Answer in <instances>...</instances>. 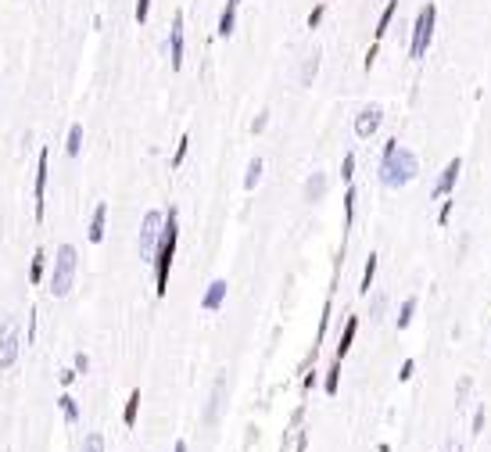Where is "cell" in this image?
Returning a JSON list of instances; mask_svg holds the SVG:
<instances>
[{"mask_svg":"<svg viewBox=\"0 0 491 452\" xmlns=\"http://www.w3.org/2000/svg\"><path fill=\"white\" fill-rule=\"evenodd\" d=\"M420 173V158L409 147H402L398 140H387L384 144V154H380V183L387 191H398L409 180H416Z\"/></svg>","mask_w":491,"mask_h":452,"instance_id":"cell-1","label":"cell"},{"mask_svg":"<svg viewBox=\"0 0 491 452\" xmlns=\"http://www.w3.org/2000/svg\"><path fill=\"white\" fill-rule=\"evenodd\" d=\"M176 241H180V212L169 209L165 215V230H162V244H158L154 252V294L162 298L169 291V270H172V255H176Z\"/></svg>","mask_w":491,"mask_h":452,"instance_id":"cell-2","label":"cell"},{"mask_svg":"<svg viewBox=\"0 0 491 452\" xmlns=\"http://www.w3.org/2000/svg\"><path fill=\"white\" fill-rule=\"evenodd\" d=\"M75 273H79V252L72 244H61L54 252V270H51V280H47V291L54 294V298H65V294L75 287Z\"/></svg>","mask_w":491,"mask_h":452,"instance_id":"cell-3","label":"cell"},{"mask_svg":"<svg viewBox=\"0 0 491 452\" xmlns=\"http://www.w3.org/2000/svg\"><path fill=\"white\" fill-rule=\"evenodd\" d=\"M434 29H438V8L434 4H423V11L416 14L413 22V40H409V58H423L427 47L434 40Z\"/></svg>","mask_w":491,"mask_h":452,"instance_id":"cell-4","label":"cell"},{"mask_svg":"<svg viewBox=\"0 0 491 452\" xmlns=\"http://www.w3.org/2000/svg\"><path fill=\"white\" fill-rule=\"evenodd\" d=\"M162 230H165V215L151 209L144 215V223H140V237H136V248H140V259L144 262H154V252L162 244Z\"/></svg>","mask_w":491,"mask_h":452,"instance_id":"cell-5","label":"cell"},{"mask_svg":"<svg viewBox=\"0 0 491 452\" xmlns=\"http://www.w3.org/2000/svg\"><path fill=\"white\" fill-rule=\"evenodd\" d=\"M19 352H22L19 326H14V323H4V331H0V370H11L14 363H19Z\"/></svg>","mask_w":491,"mask_h":452,"instance_id":"cell-6","label":"cell"},{"mask_svg":"<svg viewBox=\"0 0 491 452\" xmlns=\"http://www.w3.org/2000/svg\"><path fill=\"white\" fill-rule=\"evenodd\" d=\"M169 65L183 69V11L172 14V29H169Z\"/></svg>","mask_w":491,"mask_h":452,"instance_id":"cell-7","label":"cell"},{"mask_svg":"<svg viewBox=\"0 0 491 452\" xmlns=\"http://www.w3.org/2000/svg\"><path fill=\"white\" fill-rule=\"evenodd\" d=\"M380 122H384V112H380L376 104H370V108H362V112L355 115V136L359 140H366V136H373L376 130H380Z\"/></svg>","mask_w":491,"mask_h":452,"instance_id":"cell-8","label":"cell"},{"mask_svg":"<svg viewBox=\"0 0 491 452\" xmlns=\"http://www.w3.org/2000/svg\"><path fill=\"white\" fill-rule=\"evenodd\" d=\"M47 158H51V154H47V147L40 151V162H36V187H33V198H36V219H43V212H47V173H51V169H47Z\"/></svg>","mask_w":491,"mask_h":452,"instance_id":"cell-9","label":"cell"},{"mask_svg":"<svg viewBox=\"0 0 491 452\" xmlns=\"http://www.w3.org/2000/svg\"><path fill=\"white\" fill-rule=\"evenodd\" d=\"M459 173H463V158H452L445 169H441V176H438V183H434V198H438V201L452 194V187H455Z\"/></svg>","mask_w":491,"mask_h":452,"instance_id":"cell-10","label":"cell"},{"mask_svg":"<svg viewBox=\"0 0 491 452\" xmlns=\"http://www.w3.org/2000/svg\"><path fill=\"white\" fill-rule=\"evenodd\" d=\"M223 399H226V373H219L215 388H212V399H208V409H204V420H208V424H215L219 413H223Z\"/></svg>","mask_w":491,"mask_h":452,"instance_id":"cell-11","label":"cell"},{"mask_svg":"<svg viewBox=\"0 0 491 452\" xmlns=\"http://www.w3.org/2000/svg\"><path fill=\"white\" fill-rule=\"evenodd\" d=\"M223 302H226V280H212L201 298V309L204 313H215V309H223Z\"/></svg>","mask_w":491,"mask_h":452,"instance_id":"cell-12","label":"cell"},{"mask_svg":"<svg viewBox=\"0 0 491 452\" xmlns=\"http://www.w3.org/2000/svg\"><path fill=\"white\" fill-rule=\"evenodd\" d=\"M104 230H108V205H104V201H97L93 219H90V241L101 244V241H104Z\"/></svg>","mask_w":491,"mask_h":452,"instance_id":"cell-13","label":"cell"},{"mask_svg":"<svg viewBox=\"0 0 491 452\" xmlns=\"http://www.w3.org/2000/svg\"><path fill=\"white\" fill-rule=\"evenodd\" d=\"M355 334H359V316H348L344 331H341V345H337V359H341V363H344V355L352 352V345H355Z\"/></svg>","mask_w":491,"mask_h":452,"instance_id":"cell-14","label":"cell"},{"mask_svg":"<svg viewBox=\"0 0 491 452\" xmlns=\"http://www.w3.org/2000/svg\"><path fill=\"white\" fill-rule=\"evenodd\" d=\"M326 194V173H312L305 180V201H323Z\"/></svg>","mask_w":491,"mask_h":452,"instance_id":"cell-15","label":"cell"},{"mask_svg":"<svg viewBox=\"0 0 491 452\" xmlns=\"http://www.w3.org/2000/svg\"><path fill=\"white\" fill-rule=\"evenodd\" d=\"M43 270H47V252H43V248H36V252H33V262H29V284H40V280H43Z\"/></svg>","mask_w":491,"mask_h":452,"instance_id":"cell-16","label":"cell"},{"mask_svg":"<svg viewBox=\"0 0 491 452\" xmlns=\"http://www.w3.org/2000/svg\"><path fill=\"white\" fill-rule=\"evenodd\" d=\"M394 11H398V0H387V8H384V14L376 19V43L384 40V33L391 29V22H394Z\"/></svg>","mask_w":491,"mask_h":452,"instance_id":"cell-17","label":"cell"},{"mask_svg":"<svg viewBox=\"0 0 491 452\" xmlns=\"http://www.w3.org/2000/svg\"><path fill=\"white\" fill-rule=\"evenodd\" d=\"M233 29H237V8L226 4L223 14H219V36H233Z\"/></svg>","mask_w":491,"mask_h":452,"instance_id":"cell-18","label":"cell"},{"mask_svg":"<svg viewBox=\"0 0 491 452\" xmlns=\"http://www.w3.org/2000/svg\"><path fill=\"white\" fill-rule=\"evenodd\" d=\"M65 151H69V158H79V151H83V126H75L69 130V140H65Z\"/></svg>","mask_w":491,"mask_h":452,"instance_id":"cell-19","label":"cell"},{"mask_svg":"<svg viewBox=\"0 0 491 452\" xmlns=\"http://www.w3.org/2000/svg\"><path fill=\"white\" fill-rule=\"evenodd\" d=\"M315 72H320V51H312L309 58H305V69H302V86H312V80H315Z\"/></svg>","mask_w":491,"mask_h":452,"instance_id":"cell-20","label":"cell"},{"mask_svg":"<svg viewBox=\"0 0 491 452\" xmlns=\"http://www.w3.org/2000/svg\"><path fill=\"white\" fill-rule=\"evenodd\" d=\"M136 409H140V392H130V399H125V413H122V424L125 427L136 424Z\"/></svg>","mask_w":491,"mask_h":452,"instance_id":"cell-21","label":"cell"},{"mask_svg":"<svg viewBox=\"0 0 491 452\" xmlns=\"http://www.w3.org/2000/svg\"><path fill=\"white\" fill-rule=\"evenodd\" d=\"M259 180H262V158H251L248 162V173H244V187H248V191H255Z\"/></svg>","mask_w":491,"mask_h":452,"instance_id":"cell-22","label":"cell"},{"mask_svg":"<svg viewBox=\"0 0 491 452\" xmlns=\"http://www.w3.org/2000/svg\"><path fill=\"white\" fill-rule=\"evenodd\" d=\"M413 316H416V298H405L398 309V331H405V326L413 323Z\"/></svg>","mask_w":491,"mask_h":452,"instance_id":"cell-23","label":"cell"},{"mask_svg":"<svg viewBox=\"0 0 491 452\" xmlns=\"http://www.w3.org/2000/svg\"><path fill=\"white\" fill-rule=\"evenodd\" d=\"M58 406H61V413H65L69 424H79V406H75V399H72V395H61V399H58Z\"/></svg>","mask_w":491,"mask_h":452,"instance_id":"cell-24","label":"cell"},{"mask_svg":"<svg viewBox=\"0 0 491 452\" xmlns=\"http://www.w3.org/2000/svg\"><path fill=\"white\" fill-rule=\"evenodd\" d=\"M337 381H341V359H334V366L326 370V381H323L326 395H337Z\"/></svg>","mask_w":491,"mask_h":452,"instance_id":"cell-25","label":"cell"},{"mask_svg":"<svg viewBox=\"0 0 491 452\" xmlns=\"http://www.w3.org/2000/svg\"><path fill=\"white\" fill-rule=\"evenodd\" d=\"M355 219V187L348 183V191H344V226H352Z\"/></svg>","mask_w":491,"mask_h":452,"instance_id":"cell-26","label":"cell"},{"mask_svg":"<svg viewBox=\"0 0 491 452\" xmlns=\"http://www.w3.org/2000/svg\"><path fill=\"white\" fill-rule=\"evenodd\" d=\"M376 259H380V255H370V259H366V270H362V287H359V291H370V287H373V276H376Z\"/></svg>","mask_w":491,"mask_h":452,"instance_id":"cell-27","label":"cell"},{"mask_svg":"<svg viewBox=\"0 0 491 452\" xmlns=\"http://www.w3.org/2000/svg\"><path fill=\"white\" fill-rule=\"evenodd\" d=\"M187 151H190V136L183 133V136H180V144H176V154H172V169H180V165H183Z\"/></svg>","mask_w":491,"mask_h":452,"instance_id":"cell-28","label":"cell"},{"mask_svg":"<svg viewBox=\"0 0 491 452\" xmlns=\"http://www.w3.org/2000/svg\"><path fill=\"white\" fill-rule=\"evenodd\" d=\"M352 176H355V154L348 151V154H344V162H341V180H344V183H352Z\"/></svg>","mask_w":491,"mask_h":452,"instance_id":"cell-29","label":"cell"},{"mask_svg":"<svg viewBox=\"0 0 491 452\" xmlns=\"http://www.w3.org/2000/svg\"><path fill=\"white\" fill-rule=\"evenodd\" d=\"M79 452H104V438L101 434H86V442H83V449Z\"/></svg>","mask_w":491,"mask_h":452,"instance_id":"cell-30","label":"cell"},{"mask_svg":"<svg viewBox=\"0 0 491 452\" xmlns=\"http://www.w3.org/2000/svg\"><path fill=\"white\" fill-rule=\"evenodd\" d=\"M323 14H326V0H320V4L312 8V14H309V29L320 25V22H323Z\"/></svg>","mask_w":491,"mask_h":452,"instance_id":"cell-31","label":"cell"},{"mask_svg":"<svg viewBox=\"0 0 491 452\" xmlns=\"http://www.w3.org/2000/svg\"><path fill=\"white\" fill-rule=\"evenodd\" d=\"M147 14H151V0H136V22L140 25L147 22Z\"/></svg>","mask_w":491,"mask_h":452,"instance_id":"cell-32","label":"cell"},{"mask_svg":"<svg viewBox=\"0 0 491 452\" xmlns=\"http://www.w3.org/2000/svg\"><path fill=\"white\" fill-rule=\"evenodd\" d=\"M384 305H387V294H376V298H373V309H370V313H373V320H380V313H384Z\"/></svg>","mask_w":491,"mask_h":452,"instance_id":"cell-33","label":"cell"},{"mask_svg":"<svg viewBox=\"0 0 491 452\" xmlns=\"http://www.w3.org/2000/svg\"><path fill=\"white\" fill-rule=\"evenodd\" d=\"M413 373H416V363H413V359H405V363H402V370H398V381H409Z\"/></svg>","mask_w":491,"mask_h":452,"instance_id":"cell-34","label":"cell"},{"mask_svg":"<svg viewBox=\"0 0 491 452\" xmlns=\"http://www.w3.org/2000/svg\"><path fill=\"white\" fill-rule=\"evenodd\" d=\"M265 126H269V112H259V119L251 122V133H262Z\"/></svg>","mask_w":491,"mask_h":452,"instance_id":"cell-35","label":"cell"},{"mask_svg":"<svg viewBox=\"0 0 491 452\" xmlns=\"http://www.w3.org/2000/svg\"><path fill=\"white\" fill-rule=\"evenodd\" d=\"M75 370H79V373L90 370V355H86V352H75Z\"/></svg>","mask_w":491,"mask_h":452,"instance_id":"cell-36","label":"cell"},{"mask_svg":"<svg viewBox=\"0 0 491 452\" xmlns=\"http://www.w3.org/2000/svg\"><path fill=\"white\" fill-rule=\"evenodd\" d=\"M75 377H79V370H75V366H72V370H61V384H65V388H69Z\"/></svg>","mask_w":491,"mask_h":452,"instance_id":"cell-37","label":"cell"},{"mask_svg":"<svg viewBox=\"0 0 491 452\" xmlns=\"http://www.w3.org/2000/svg\"><path fill=\"white\" fill-rule=\"evenodd\" d=\"M484 431V409H477V416H473V434Z\"/></svg>","mask_w":491,"mask_h":452,"instance_id":"cell-38","label":"cell"},{"mask_svg":"<svg viewBox=\"0 0 491 452\" xmlns=\"http://www.w3.org/2000/svg\"><path fill=\"white\" fill-rule=\"evenodd\" d=\"M448 212H452V201H445V205H441V215H438V223H441V226L448 223Z\"/></svg>","mask_w":491,"mask_h":452,"instance_id":"cell-39","label":"cell"},{"mask_svg":"<svg viewBox=\"0 0 491 452\" xmlns=\"http://www.w3.org/2000/svg\"><path fill=\"white\" fill-rule=\"evenodd\" d=\"M36 337V313H29V341Z\"/></svg>","mask_w":491,"mask_h":452,"instance_id":"cell-40","label":"cell"},{"mask_svg":"<svg viewBox=\"0 0 491 452\" xmlns=\"http://www.w3.org/2000/svg\"><path fill=\"white\" fill-rule=\"evenodd\" d=\"M373 61H376V43L370 47V54H366V69H373Z\"/></svg>","mask_w":491,"mask_h":452,"instance_id":"cell-41","label":"cell"},{"mask_svg":"<svg viewBox=\"0 0 491 452\" xmlns=\"http://www.w3.org/2000/svg\"><path fill=\"white\" fill-rule=\"evenodd\" d=\"M441 452H463V442H448V445L441 449Z\"/></svg>","mask_w":491,"mask_h":452,"instance_id":"cell-42","label":"cell"},{"mask_svg":"<svg viewBox=\"0 0 491 452\" xmlns=\"http://www.w3.org/2000/svg\"><path fill=\"white\" fill-rule=\"evenodd\" d=\"M172 452H187V442H176V445H172Z\"/></svg>","mask_w":491,"mask_h":452,"instance_id":"cell-43","label":"cell"}]
</instances>
